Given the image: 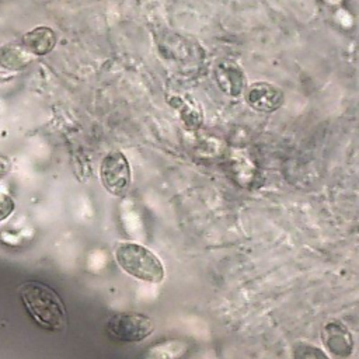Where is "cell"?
<instances>
[{"label": "cell", "instance_id": "cell-10", "mask_svg": "<svg viewBox=\"0 0 359 359\" xmlns=\"http://www.w3.org/2000/svg\"><path fill=\"white\" fill-rule=\"evenodd\" d=\"M56 34L49 27H35L22 36V48L35 56L49 53L56 45Z\"/></svg>", "mask_w": 359, "mask_h": 359}, {"label": "cell", "instance_id": "cell-11", "mask_svg": "<svg viewBox=\"0 0 359 359\" xmlns=\"http://www.w3.org/2000/svg\"><path fill=\"white\" fill-rule=\"evenodd\" d=\"M170 104L178 111L180 119L182 121V123L185 125L187 129L196 130L201 128L203 115H202L201 108L194 101H189L184 97L177 95V97L170 98Z\"/></svg>", "mask_w": 359, "mask_h": 359}, {"label": "cell", "instance_id": "cell-4", "mask_svg": "<svg viewBox=\"0 0 359 359\" xmlns=\"http://www.w3.org/2000/svg\"><path fill=\"white\" fill-rule=\"evenodd\" d=\"M154 330L153 320L142 313H116L108 317L107 334L119 342H139Z\"/></svg>", "mask_w": 359, "mask_h": 359}, {"label": "cell", "instance_id": "cell-9", "mask_svg": "<svg viewBox=\"0 0 359 359\" xmlns=\"http://www.w3.org/2000/svg\"><path fill=\"white\" fill-rule=\"evenodd\" d=\"M191 351V344L185 338H167L150 345L143 353V359H182Z\"/></svg>", "mask_w": 359, "mask_h": 359}, {"label": "cell", "instance_id": "cell-8", "mask_svg": "<svg viewBox=\"0 0 359 359\" xmlns=\"http://www.w3.org/2000/svg\"><path fill=\"white\" fill-rule=\"evenodd\" d=\"M215 81L219 88L231 95L237 97L244 90V73L241 67L233 60H222L213 70Z\"/></svg>", "mask_w": 359, "mask_h": 359}, {"label": "cell", "instance_id": "cell-15", "mask_svg": "<svg viewBox=\"0 0 359 359\" xmlns=\"http://www.w3.org/2000/svg\"><path fill=\"white\" fill-rule=\"evenodd\" d=\"M10 170H11V161H10V158H8L7 156H4V154L0 153V180H1L3 177H6V175L10 172Z\"/></svg>", "mask_w": 359, "mask_h": 359}, {"label": "cell", "instance_id": "cell-6", "mask_svg": "<svg viewBox=\"0 0 359 359\" xmlns=\"http://www.w3.org/2000/svg\"><path fill=\"white\" fill-rule=\"evenodd\" d=\"M247 104L259 112H273L283 104V91L266 81L252 83L245 94Z\"/></svg>", "mask_w": 359, "mask_h": 359}, {"label": "cell", "instance_id": "cell-7", "mask_svg": "<svg viewBox=\"0 0 359 359\" xmlns=\"http://www.w3.org/2000/svg\"><path fill=\"white\" fill-rule=\"evenodd\" d=\"M321 338L324 346L335 356L346 358L353 349V339L351 332L342 323L337 320L330 321L323 327Z\"/></svg>", "mask_w": 359, "mask_h": 359}, {"label": "cell", "instance_id": "cell-14", "mask_svg": "<svg viewBox=\"0 0 359 359\" xmlns=\"http://www.w3.org/2000/svg\"><path fill=\"white\" fill-rule=\"evenodd\" d=\"M14 206H15V203H14L13 198L7 192L0 191V222L7 219L13 213Z\"/></svg>", "mask_w": 359, "mask_h": 359}, {"label": "cell", "instance_id": "cell-2", "mask_svg": "<svg viewBox=\"0 0 359 359\" xmlns=\"http://www.w3.org/2000/svg\"><path fill=\"white\" fill-rule=\"evenodd\" d=\"M114 257L123 272L139 280L160 283L164 279V266L160 258L139 243H118L114 250Z\"/></svg>", "mask_w": 359, "mask_h": 359}, {"label": "cell", "instance_id": "cell-3", "mask_svg": "<svg viewBox=\"0 0 359 359\" xmlns=\"http://www.w3.org/2000/svg\"><path fill=\"white\" fill-rule=\"evenodd\" d=\"M158 50L161 56L181 72L192 73L203 62V50L191 39L168 32L158 39Z\"/></svg>", "mask_w": 359, "mask_h": 359}, {"label": "cell", "instance_id": "cell-12", "mask_svg": "<svg viewBox=\"0 0 359 359\" xmlns=\"http://www.w3.org/2000/svg\"><path fill=\"white\" fill-rule=\"evenodd\" d=\"M31 62V53L22 45H3L0 46V65L8 70L24 69Z\"/></svg>", "mask_w": 359, "mask_h": 359}, {"label": "cell", "instance_id": "cell-5", "mask_svg": "<svg viewBox=\"0 0 359 359\" xmlns=\"http://www.w3.org/2000/svg\"><path fill=\"white\" fill-rule=\"evenodd\" d=\"M100 178L111 195L123 196L132 182V171L126 156L118 150L109 151L101 161Z\"/></svg>", "mask_w": 359, "mask_h": 359}, {"label": "cell", "instance_id": "cell-16", "mask_svg": "<svg viewBox=\"0 0 359 359\" xmlns=\"http://www.w3.org/2000/svg\"><path fill=\"white\" fill-rule=\"evenodd\" d=\"M323 1H325V3H328V4H332V6H337V4H339L342 0H323Z\"/></svg>", "mask_w": 359, "mask_h": 359}, {"label": "cell", "instance_id": "cell-13", "mask_svg": "<svg viewBox=\"0 0 359 359\" xmlns=\"http://www.w3.org/2000/svg\"><path fill=\"white\" fill-rule=\"evenodd\" d=\"M292 358L293 359H330L323 349L306 342H299L293 346Z\"/></svg>", "mask_w": 359, "mask_h": 359}, {"label": "cell", "instance_id": "cell-1", "mask_svg": "<svg viewBox=\"0 0 359 359\" xmlns=\"http://www.w3.org/2000/svg\"><path fill=\"white\" fill-rule=\"evenodd\" d=\"M20 299L31 318L43 330L63 331L67 325V313L63 300L49 285L39 280H27L17 289Z\"/></svg>", "mask_w": 359, "mask_h": 359}]
</instances>
